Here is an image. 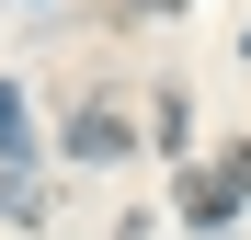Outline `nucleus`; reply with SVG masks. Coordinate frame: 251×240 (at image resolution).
Masks as SVG:
<instances>
[{"label":"nucleus","instance_id":"1","mask_svg":"<svg viewBox=\"0 0 251 240\" xmlns=\"http://www.w3.org/2000/svg\"><path fill=\"white\" fill-rule=\"evenodd\" d=\"M228 206H240V183H217V172H194V183H183V217H194V229H217Z\"/></svg>","mask_w":251,"mask_h":240},{"label":"nucleus","instance_id":"2","mask_svg":"<svg viewBox=\"0 0 251 240\" xmlns=\"http://www.w3.org/2000/svg\"><path fill=\"white\" fill-rule=\"evenodd\" d=\"M0 160H12V172L34 160V126H23V92H12V80H0Z\"/></svg>","mask_w":251,"mask_h":240},{"label":"nucleus","instance_id":"3","mask_svg":"<svg viewBox=\"0 0 251 240\" xmlns=\"http://www.w3.org/2000/svg\"><path fill=\"white\" fill-rule=\"evenodd\" d=\"M69 149H80V160H103V149H126V126H114V114H80V126H69Z\"/></svg>","mask_w":251,"mask_h":240}]
</instances>
